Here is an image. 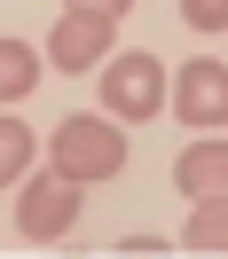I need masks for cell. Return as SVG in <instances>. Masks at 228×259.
Here are the masks:
<instances>
[{
    "label": "cell",
    "mask_w": 228,
    "mask_h": 259,
    "mask_svg": "<svg viewBox=\"0 0 228 259\" xmlns=\"http://www.w3.org/2000/svg\"><path fill=\"white\" fill-rule=\"evenodd\" d=\"M118 165H126V134H118L110 118H71V126H55V173L110 181Z\"/></svg>",
    "instance_id": "1"
},
{
    "label": "cell",
    "mask_w": 228,
    "mask_h": 259,
    "mask_svg": "<svg viewBox=\"0 0 228 259\" xmlns=\"http://www.w3.org/2000/svg\"><path fill=\"white\" fill-rule=\"evenodd\" d=\"M165 63L158 55H118L110 71H102V110L118 118H165Z\"/></svg>",
    "instance_id": "2"
},
{
    "label": "cell",
    "mask_w": 228,
    "mask_h": 259,
    "mask_svg": "<svg viewBox=\"0 0 228 259\" xmlns=\"http://www.w3.org/2000/svg\"><path fill=\"white\" fill-rule=\"evenodd\" d=\"M79 189H87V181H71V173H40L32 189L16 196V228L32 243H63L71 220H79Z\"/></svg>",
    "instance_id": "3"
},
{
    "label": "cell",
    "mask_w": 228,
    "mask_h": 259,
    "mask_svg": "<svg viewBox=\"0 0 228 259\" xmlns=\"http://www.w3.org/2000/svg\"><path fill=\"white\" fill-rule=\"evenodd\" d=\"M165 110H181L189 126H228V63L220 55L181 63V79L165 87Z\"/></svg>",
    "instance_id": "4"
},
{
    "label": "cell",
    "mask_w": 228,
    "mask_h": 259,
    "mask_svg": "<svg viewBox=\"0 0 228 259\" xmlns=\"http://www.w3.org/2000/svg\"><path fill=\"white\" fill-rule=\"evenodd\" d=\"M102 48H110V16H87V8H71V16L55 24V39H48L55 71H95Z\"/></svg>",
    "instance_id": "5"
},
{
    "label": "cell",
    "mask_w": 228,
    "mask_h": 259,
    "mask_svg": "<svg viewBox=\"0 0 228 259\" xmlns=\"http://www.w3.org/2000/svg\"><path fill=\"white\" fill-rule=\"evenodd\" d=\"M173 189L189 196H228V142H197V149H181V165H173Z\"/></svg>",
    "instance_id": "6"
},
{
    "label": "cell",
    "mask_w": 228,
    "mask_h": 259,
    "mask_svg": "<svg viewBox=\"0 0 228 259\" xmlns=\"http://www.w3.org/2000/svg\"><path fill=\"white\" fill-rule=\"evenodd\" d=\"M181 251H228V196H197L189 228H181Z\"/></svg>",
    "instance_id": "7"
},
{
    "label": "cell",
    "mask_w": 228,
    "mask_h": 259,
    "mask_svg": "<svg viewBox=\"0 0 228 259\" xmlns=\"http://www.w3.org/2000/svg\"><path fill=\"white\" fill-rule=\"evenodd\" d=\"M40 87V48H24V39H0V102H24Z\"/></svg>",
    "instance_id": "8"
},
{
    "label": "cell",
    "mask_w": 228,
    "mask_h": 259,
    "mask_svg": "<svg viewBox=\"0 0 228 259\" xmlns=\"http://www.w3.org/2000/svg\"><path fill=\"white\" fill-rule=\"evenodd\" d=\"M24 165H32V134H24L16 118H0V181H16Z\"/></svg>",
    "instance_id": "9"
},
{
    "label": "cell",
    "mask_w": 228,
    "mask_h": 259,
    "mask_svg": "<svg viewBox=\"0 0 228 259\" xmlns=\"http://www.w3.org/2000/svg\"><path fill=\"white\" fill-rule=\"evenodd\" d=\"M181 24L189 32H228V0H181Z\"/></svg>",
    "instance_id": "10"
},
{
    "label": "cell",
    "mask_w": 228,
    "mask_h": 259,
    "mask_svg": "<svg viewBox=\"0 0 228 259\" xmlns=\"http://www.w3.org/2000/svg\"><path fill=\"white\" fill-rule=\"evenodd\" d=\"M63 8H87V16H110V24H118V16L134 8V0H63Z\"/></svg>",
    "instance_id": "11"
}]
</instances>
